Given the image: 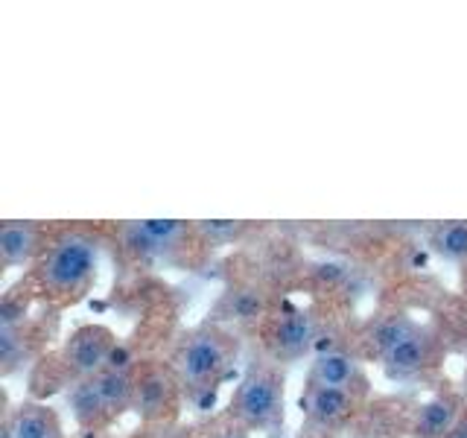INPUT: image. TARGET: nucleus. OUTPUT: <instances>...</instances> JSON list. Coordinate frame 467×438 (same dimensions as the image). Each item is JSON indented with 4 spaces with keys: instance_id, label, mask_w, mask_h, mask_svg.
Here are the masks:
<instances>
[{
    "instance_id": "f257e3e1",
    "label": "nucleus",
    "mask_w": 467,
    "mask_h": 438,
    "mask_svg": "<svg viewBox=\"0 0 467 438\" xmlns=\"http://www.w3.org/2000/svg\"><path fill=\"white\" fill-rule=\"evenodd\" d=\"M237 357V339L219 325L190 330L175 350V374L190 391H211Z\"/></svg>"
},
{
    "instance_id": "f03ea898",
    "label": "nucleus",
    "mask_w": 467,
    "mask_h": 438,
    "mask_svg": "<svg viewBox=\"0 0 467 438\" xmlns=\"http://www.w3.org/2000/svg\"><path fill=\"white\" fill-rule=\"evenodd\" d=\"M97 275V243L88 234H62L38 263V281L50 296L70 301L82 296Z\"/></svg>"
},
{
    "instance_id": "7ed1b4c3",
    "label": "nucleus",
    "mask_w": 467,
    "mask_h": 438,
    "mask_svg": "<svg viewBox=\"0 0 467 438\" xmlns=\"http://www.w3.org/2000/svg\"><path fill=\"white\" fill-rule=\"evenodd\" d=\"M234 421L245 430H275L284 421V374L272 362H252L231 401Z\"/></svg>"
},
{
    "instance_id": "20e7f679",
    "label": "nucleus",
    "mask_w": 467,
    "mask_h": 438,
    "mask_svg": "<svg viewBox=\"0 0 467 438\" xmlns=\"http://www.w3.org/2000/svg\"><path fill=\"white\" fill-rule=\"evenodd\" d=\"M114 350H117V336L106 325H82L65 342L62 362L77 380H88L109 369Z\"/></svg>"
},
{
    "instance_id": "39448f33",
    "label": "nucleus",
    "mask_w": 467,
    "mask_h": 438,
    "mask_svg": "<svg viewBox=\"0 0 467 438\" xmlns=\"http://www.w3.org/2000/svg\"><path fill=\"white\" fill-rule=\"evenodd\" d=\"M193 231L196 228L179 223V219H143V223H129L123 228V240L135 255L170 257L172 252H179L182 243H187Z\"/></svg>"
},
{
    "instance_id": "423d86ee",
    "label": "nucleus",
    "mask_w": 467,
    "mask_h": 438,
    "mask_svg": "<svg viewBox=\"0 0 467 438\" xmlns=\"http://www.w3.org/2000/svg\"><path fill=\"white\" fill-rule=\"evenodd\" d=\"M435 354H438V345L432 339V333L418 328L415 333H409L398 348H391L379 362H383L386 377L412 380V377H420L427 369H432Z\"/></svg>"
},
{
    "instance_id": "0eeeda50",
    "label": "nucleus",
    "mask_w": 467,
    "mask_h": 438,
    "mask_svg": "<svg viewBox=\"0 0 467 438\" xmlns=\"http://www.w3.org/2000/svg\"><path fill=\"white\" fill-rule=\"evenodd\" d=\"M316 325L304 310H289L277 316L266 330V345L275 360H298L313 345Z\"/></svg>"
},
{
    "instance_id": "6e6552de",
    "label": "nucleus",
    "mask_w": 467,
    "mask_h": 438,
    "mask_svg": "<svg viewBox=\"0 0 467 438\" xmlns=\"http://www.w3.org/2000/svg\"><path fill=\"white\" fill-rule=\"evenodd\" d=\"M362 371L354 357L342 354V350H327L318 354L306 374V386L310 389H345V391H359L362 389Z\"/></svg>"
},
{
    "instance_id": "1a4fd4ad",
    "label": "nucleus",
    "mask_w": 467,
    "mask_h": 438,
    "mask_svg": "<svg viewBox=\"0 0 467 438\" xmlns=\"http://www.w3.org/2000/svg\"><path fill=\"white\" fill-rule=\"evenodd\" d=\"M357 391H345V389H310L306 386L301 409L304 415L310 418L318 427H336V423L348 421L357 412Z\"/></svg>"
},
{
    "instance_id": "9d476101",
    "label": "nucleus",
    "mask_w": 467,
    "mask_h": 438,
    "mask_svg": "<svg viewBox=\"0 0 467 438\" xmlns=\"http://www.w3.org/2000/svg\"><path fill=\"white\" fill-rule=\"evenodd\" d=\"M462 401L459 394H435L427 403L418 409L412 435L415 438H444L462 418Z\"/></svg>"
},
{
    "instance_id": "9b49d317",
    "label": "nucleus",
    "mask_w": 467,
    "mask_h": 438,
    "mask_svg": "<svg viewBox=\"0 0 467 438\" xmlns=\"http://www.w3.org/2000/svg\"><path fill=\"white\" fill-rule=\"evenodd\" d=\"M6 438H65L58 415L44 403H21L6 423Z\"/></svg>"
},
{
    "instance_id": "f8f14e48",
    "label": "nucleus",
    "mask_w": 467,
    "mask_h": 438,
    "mask_svg": "<svg viewBox=\"0 0 467 438\" xmlns=\"http://www.w3.org/2000/svg\"><path fill=\"white\" fill-rule=\"evenodd\" d=\"M41 252V228L36 223H9L0 225V260L4 266H24Z\"/></svg>"
},
{
    "instance_id": "ddd939ff",
    "label": "nucleus",
    "mask_w": 467,
    "mask_h": 438,
    "mask_svg": "<svg viewBox=\"0 0 467 438\" xmlns=\"http://www.w3.org/2000/svg\"><path fill=\"white\" fill-rule=\"evenodd\" d=\"M94 380V386L99 391V398L102 403H106L109 409V415L117 418L123 412V409H129L131 403H135V394H138V380L131 377L123 365H109L106 371H99L91 377Z\"/></svg>"
},
{
    "instance_id": "4468645a",
    "label": "nucleus",
    "mask_w": 467,
    "mask_h": 438,
    "mask_svg": "<svg viewBox=\"0 0 467 438\" xmlns=\"http://www.w3.org/2000/svg\"><path fill=\"white\" fill-rule=\"evenodd\" d=\"M67 398H70L73 418H77L82 427L97 430V427H102V423L111 421L109 409H106V403H102V398H99V391H97L91 377H88V380H77Z\"/></svg>"
},
{
    "instance_id": "2eb2a0df",
    "label": "nucleus",
    "mask_w": 467,
    "mask_h": 438,
    "mask_svg": "<svg viewBox=\"0 0 467 438\" xmlns=\"http://www.w3.org/2000/svg\"><path fill=\"white\" fill-rule=\"evenodd\" d=\"M427 243L441 260L467 266V223H438L430 228Z\"/></svg>"
},
{
    "instance_id": "dca6fc26",
    "label": "nucleus",
    "mask_w": 467,
    "mask_h": 438,
    "mask_svg": "<svg viewBox=\"0 0 467 438\" xmlns=\"http://www.w3.org/2000/svg\"><path fill=\"white\" fill-rule=\"evenodd\" d=\"M170 401V386L161 371H150L146 377L138 380V394H135V406L138 412H143L146 418H152L158 412H164V406Z\"/></svg>"
},
{
    "instance_id": "f3484780",
    "label": "nucleus",
    "mask_w": 467,
    "mask_h": 438,
    "mask_svg": "<svg viewBox=\"0 0 467 438\" xmlns=\"http://www.w3.org/2000/svg\"><path fill=\"white\" fill-rule=\"evenodd\" d=\"M418 330V325L412 318H406V316H389V318H383L379 325L374 328V333H371V348L377 350V357L383 360L391 348H398L409 333H415Z\"/></svg>"
},
{
    "instance_id": "a211bd4d",
    "label": "nucleus",
    "mask_w": 467,
    "mask_h": 438,
    "mask_svg": "<svg viewBox=\"0 0 467 438\" xmlns=\"http://www.w3.org/2000/svg\"><path fill=\"white\" fill-rule=\"evenodd\" d=\"M245 231L243 223H228V219H211V223H199L196 234L211 243H228V240H237L240 234Z\"/></svg>"
},
{
    "instance_id": "6ab92c4d",
    "label": "nucleus",
    "mask_w": 467,
    "mask_h": 438,
    "mask_svg": "<svg viewBox=\"0 0 467 438\" xmlns=\"http://www.w3.org/2000/svg\"><path fill=\"white\" fill-rule=\"evenodd\" d=\"M211 438H248V430H245V427H240V423L234 421L231 427H223L219 433H213Z\"/></svg>"
},
{
    "instance_id": "aec40b11",
    "label": "nucleus",
    "mask_w": 467,
    "mask_h": 438,
    "mask_svg": "<svg viewBox=\"0 0 467 438\" xmlns=\"http://www.w3.org/2000/svg\"><path fill=\"white\" fill-rule=\"evenodd\" d=\"M444 438H467V412L459 418V423H456V427H452Z\"/></svg>"
},
{
    "instance_id": "412c9836",
    "label": "nucleus",
    "mask_w": 467,
    "mask_h": 438,
    "mask_svg": "<svg viewBox=\"0 0 467 438\" xmlns=\"http://www.w3.org/2000/svg\"><path fill=\"white\" fill-rule=\"evenodd\" d=\"M462 289H464V296H467V266H464V275H462Z\"/></svg>"
}]
</instances>
